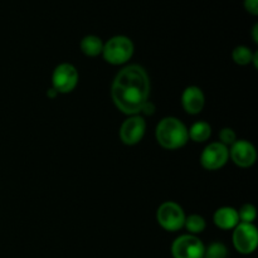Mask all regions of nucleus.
I'll return each instance as SVG.
<instances>
[{
  "mask_svg": "<svg viewBox=\"0 0 258 258\" xmlns=\"http://www.w3.org/2000/svg\"><path fill=\"white\" fill-rule=\"evenodd\" d=\"M140 112L144 113V115H148V116L153 115V113L155 112V106H154L153 102L148 101V102L144 103V106H143V107H141Z\"/></svg>",
  "mask_w": 258,
  "mask_h": 258,
  "instance_id": "nucleus-21",
  "label": "nucleus"
},
{
  "mask_svg": "<svg viewBox=\"0 0 258 258\" xmlns=\"http://www.w3.org/2000/svg\"><path fill=\"white\" fill-rule=\"evenodd\" d=\"M237 212H238L239 223H253L257 217L256 207L252 206V204H244Z\"/></svg>",
  "mask_w": 258,
  "mask_h": 258,
  "instance_id": "nucleus-18",
  "label": "nucleus"
},
{
  "mask_svg": "<svg viewBox=\"0 0 258 258\" xmlns=\"http://www.w3.org/2000/svg\"><path fill=\"white\" fill-rule=\"evenodd\" d=\"M133 54L134 43L130 38L125 35H115L103 43L102 55L106 62L110 64H125L131 59Z\"/></svg>",
  "mask_w": 258,
  "mask_h": 258,
  "instance_id": "nucleus-3",
  "label": "nucleus"
},
{
  "mask_svg": "<svg viewBox=\"0 0 258 258\" xmlns=\"http://www.w3.org/2000/svg\"><path fill=\"white\" fill-rule=\"evenodd\" d=\"M233 246L239 253L251 254L256 251L258 244V232L252 223H238L234 227Z\"/></svg>",
  "mask_w": 258,
  "mask_h": 258,
  "instance_id": "nucleus-5",
  "label": "nucleus"
},
{
  "mask_svg": "<svg viewBox=\"0 0 258 258\" xmlns=\"http://www.w3.org/2000/svg\"><path fill=\"white\" fill-rule=\"evenodd\" d=\"M229 158L239 168H249L256 163V149L249 141L237 140L229 149Z\"/></svg>",
  "mask_w": 258,
  "mask_h": 258,
  "instance_id": "nucleus-10",
  "label": "nucleus"
},
{
  "mask_svg": "<svg viewBox=\"0 0 258 258\" xmlns=\"http://www.w3.org/2000/svg\"><path fill=\"white\" fill-rule=\"evenodd\" d=\"M206 219L199 214H190V216L185 217V222H184V227L188 229L190 234H199L206 229Z\"/></svg>",
  "mask_w": 258,
  "mask_h": 258,
  "instance_id": "nucleus-15",
  "label": "nucleus"
},
{
  "mask_svg": "<svg viewBox=\"0 0 258 258\" xmlns=\"http://www.w3.org/2000/svg\"><path fill=\"white\" fill-rule=\"evenodd\" d=\"M150 80L141 66L130 64L116 75L111 86V97L116 107L128 116L139 115L149 101Z\"/></svg>",
  "mask_w": 258,
  "mask_h": 258,
  "instance_id": "nucleus-1",
  "label": "nucleus"
},
{
  "mask_svg": "<svg viewBox=\"0 0 258 258\" xmlns=\"http://www.w3.org/2000/svg\"><path fill=\"white\" fill-rule=\"evenodd\" d=\"M47 95L49 96L50 98H53V97H55V96L58 95V92L57 91L54 90V88H50V90H48V92H47Z\"/></svg>",
  "mask_w": 258,
  "mask_h": 258,
  "instance_id": "nucleus-23",
  "label": "nucleus"
},
{
  "mask_svg": "<svg viewBox=\"0 0 258 258\" xmlns=\"http://www.w3.org/2000/svg\"><path fill=\"white\" fill-rule=\"evenodd\" d=\"M228 249L221 242H213L209 244L204 252V258H227Z\"/></svg>",
  "mask_w": 258,
  "mask_h": 258,
  "instance_id": "nucleus-17",
  "label": "nucleus"
},
{
  "mask_svg": "<svg viewBox=\"0 0 258 258\" xmlns=\"http://www.w3.org/2000/svg\"><path fill=\"white\" fill-rule=\"evenodd\" d=\"M229 159V150L219 141L211 143L204 148L201 155V164L207 170H218L223 168Z\"/></svg>",
  "mask_w": 258,
  "mask_h": 258,
  "instance_id": "nucleus-8",
  "label": "nucleus"
},
{
  "mask_svg": "<svg viewBox=\"0 0 258 258\" xmlns=\"http://www.w3.org/2000/svg\"><path fill=\"white\" fill-rule=\"evenodd\" d=\"M78 71L71 63H60L54 68L52 75V88L58 93L72 92L78 83Z\"/></svg>",
  "mask_w": 258,
  "mask_h": 258,
  "instance_id": "nucleus-7",
  "label": "nucleus"
},
{
  "mask_svg": "<svg viewBox=\"0 0 258 258\" xmlns=\"http://www.w3.org/2000/svg\"><path fill=\"white\" fill-rule=\"evenodd\" d=\"M102 49L103 42L97 35H86L81 40V50L83 52V54L88 55V57H96L98 54H102Z\"/></svg>",
  "mask_w": 258,
  "mask_h": 258,
  "instance_id": "nucleus-13",
  "label": "nucleus"
},
{
  "mask_svg": "<svg viewBox=\"0 0 258 258\" xmlns=\"http://www.w3.org/2000/svg\"><path fill=\"white\" fill-rule=\"evenodd\" d=\"M156 219L161 228L169 232H176L184 227L185 213L175 202H165L158 208Z\"/></svg>",
  "mask_w": 258,
  "mask_h": 258,
  "instance_id": "nucleus-4",
  "label": "nucleus"
},
{
  "mask_svg": "<svg viewBox=\"0 0 258 258\" xmlns=\"http://www.w3.org/2000/svg\"><path fill=\"white\" fill-rule=\"evenodd\" d=\"M181 105L189 115H198L206 105V96L198 86H189L181 95Z\"/></svg>",
  "mask_w": 258,
  "mask_h": 258,
  "instance_id": "nucleus-11",
  "label": "nucleus"
},
{
  "mask_svg": "<svg viewBox=\"0 0 258 258\" xmlns=\"http://www.w3.org/2000/svg\"><path fill=\"white\" fill-rule=\"evenodd\" d=\"M253 54L254 53L248 47H246V45H238L232 52V58H233V60L237 64L247 66L253 59Z\"/></svg>",
  "mask_w": 258,
  "mask_h": 258,
  "instance_id": "nucleus-16",
  "label": "nucleus"
},
{
  "mask_svg": "<svg viewBox=\"0 0 258 258\" xmlns=\"http://www.w3.org/2000/svg\"><path fill=\"white\" fill-rule=\"evenodd\" d=\"M146 131V121L143 116L133 115L122 122L120 139L125 145H136L143 140Z\"/></svg>",
  "mask_w": 258,
  "mask_h": 258,
  "instance_id": "nucleus-9",
  "label": "nucleus"
},
{
  "mask_svg": "<svg viewBox=\"0 0 258 258\" xmlns=\"http://www.w3.org/2000/svg\"><path fill=\"white\" fill-rule=\"evenodd\" d=\"M206 246L194 234H183L171 244L174 258H204Z\"/></svg>",
  "mask_w": 258,
  "mask_h": 258,
  "instance_id": "nucleus-6",
  "label": "nucleus"
},
{
  "mask_svg": "<svg viewBox=\"0 0 258 258\" xmlns=\"http://www.w3.org/2000/svg\"><path fill=\"white\" fill-rule=\"evenodd\" d=\"M219 143L223 144L224 146H232L237 141V135L234 133L233 128L231 127H224L222 128L221 133H219Z\"/></svg>",
  "mask_w": 258,
  "mask_h": 258,
  "instance_id": "nucleus-19",
  "label": "nucleus"
},
{
  "mask_svg": "<svg viewBox=\"0 0 258 258\" xmlns=\"http://www.w3.org/2000/svg\"><path fill=\"white\" fill-rule=\"evenodd\" d=\"M244 9L252 15H258V0H244Z\"/></svg>",
  "mask_w": 258,
  "mask_h": 258,
  "instance_id": "nucleus-20",
  "label": "nucleus"
},
{
  "mask_svg": "<svg viewBox=\"0 0 258 258\" xmlns=\"http://www.w3.org/2000/svg\"><path fill=\"white\" fill-rule=\"evenodd\" d=\"M257 32H258V24H254L253 30H252V35H253V40H254V43H258V35H257Z\"/></svg>",
  "mask_w": 258,
  "mask_h": 258,
  "instance_id": "nucleus-22",
  "label": "nucleus"
},
{
  "mask_svg": "<svg viewBox=\"0 0 258 258\" xmlns=\"http://www.w3.org/2000/svg\"><path fill=\"white\" fill-rule=\"evenodd\" d=\"M213 222L218 228L228 231L234 229V227L239 223L238 212L232 207H222L217 209L213 216Z\"/></svg>",
  "mask_w": 258,
  "mask_h": 258,
  "instance_id": "nucleus-12",
  "label": "nucleus"
},
{
  "mask_svg": "<svg viewBox=\"0 0 258 258\" xmlns=\"http://www.w3.org/2000/svg\"><path fill=\"white\" fill-rule=\"evenodd\" d=\"M188 135L194 143H206L212 135V127L206 121H198L193 123L188 130Z\"/></svg>",
  "mask_w": 258,
  "mask_h": 258,
  "instance_id": "nucleus-14",
  "label": "nucleus"
},
{
  "mask_svg": "<svg viewBox=\"0 0 258 258\" xmlns=\"http://www.w3.org/2000/svg\"><path fill=\"white\" fill-rule=\"evenodd\" d=\"M155 136L160 146L166 150H176L188 143V127L179 118L168 116L159 121Z\"/></svg>",
  "mask_w": 258,
  "mask_h": 258,
  "instance_id": "nucleus-2",
  "label": "nucleus"
}]
</instances>
